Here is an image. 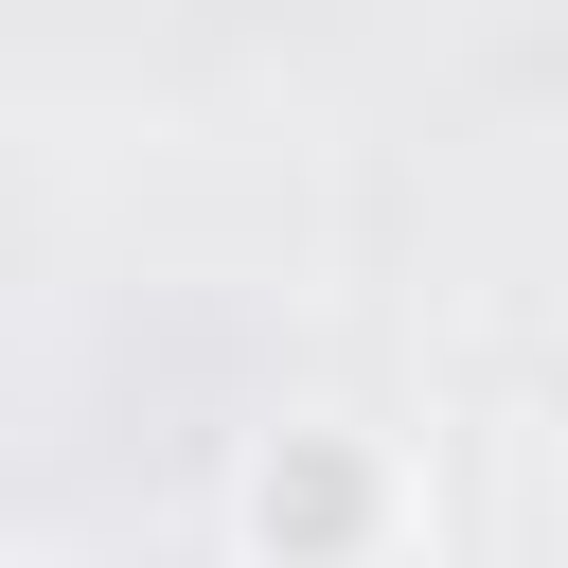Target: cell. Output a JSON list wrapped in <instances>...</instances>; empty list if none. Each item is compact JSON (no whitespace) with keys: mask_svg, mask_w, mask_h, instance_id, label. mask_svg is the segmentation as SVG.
<instances>
[{"mask_svg":"<svg viewBox=\"0 0 568 568\" xmlns=\"http://www.w3.org/2000/svg\"><path fill=\"white\" fill-rule=\"evenodd\" d=\"M408 515H426L408 444H390V426H337V408L248 426V462H231V497H213V532H231L248 568H373V550H408Z\"/></svg>","mask_w":568,"mask_h":568,"instance_id":"6da1fadb","label":"cell"}]
</instances>
